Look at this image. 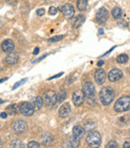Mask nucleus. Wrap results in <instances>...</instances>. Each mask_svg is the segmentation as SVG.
Returning a JSON list of instances; mask_svg holds the SVG:
<instances>
[{
	"label": "nucleus",
	"mask_w": 130,
	"mask_h": 148,
	"mask_svg": "<svg viewBox=\"0 0 130 148\" xmlns=\"http://www.w3.org/2000/svg\"><path fill=\"white\" fill-rule=\"evenodd\" d=\"M114 91L111 87H104L101 89L100 93H99V99L103 105L107 106L112 103V101L114 100Z\"/></svg>",
	"instance_id": "obj_1"
},
{
	"label": "nucleus",
	"mask_w": 130,
	"mask_h": 148,
	"mask_svg": "<svg viewBox=\"0 0 130 148\" xmlns=\"http://www.w3.org/2000/svg\"><path fill=\"white\" fill-rule=\"evenodd\" d=\"M130 109V97L129 96H123L119 98L114 104V110L117 113L126 112Z\"/></svg>",
	"instance_id": "obj_2"
},
{
	"label": "nucleus",
	"mask_w": 130,
	"mask_h": 148,
	"mask_svg": "<svg viewBox=\"0 0 130 148\" xmlns=\"http://www.w3.org/2000/svg\"><path fill=\"white\" fill-rule=\"evenodd\" d=\"M86 142L90 147H98L101 144V136L97 131H90L86 137Z\"/></svg>",
	"instance_id": "obj_3"
},
{
	"label": "nucleus",
	"mask_w": 130,
	"mask_h": 148,
	"mask_svg": "<svg viewBox=\"0 0 130 148\" xmlns=\"http://www.w3.org/2000/svg\"><path fill=\"white\" fill-rule=\"evenodd\" d=\"M43 102L48 109H52L56 104V93L54 91L46 92L43 98Z\"/></svg>",
	"instance_id": "obj_4"
},
{
	"label": "nucleus",
	"mask_w": 130,
	"mask_h": 148,
	"mask_svg": "<svg viewBox=\"0 0 130 148\" xmlns=\"http://www.w3.org/2000/svg\"><path fill=\"white\" fill-rule=\"evenodd\" d=\"M18 108H19L20 113L23 116H26V117H30L34 114V108H33L32 104L29 103V102H22Z\"/></svg>",
	"instance_id": "obj_5"
},
{
	"label": "nucleus",
	"mask_w": 130,
	"mask_h": 148,
	"mask_svg": "<svg viewBox=\"0 0 130 148\" xmlns=\"http://www.w3.org/2000/svg\"><path fill=\"white\" fill-rule=\"evenodd\" d=\"M12 129L16 134H21V133L25 132L26 129H27V123L23 120H15L12 123Z\"/></svg>",
	"instance_id": "obj_6"
},
{
	"label": "nucleus",
	"mask_w": 130,
	"mask_h": 148,
	"mask_svg": "<svg viewBox=\"0 0 130 148\" xmlns=\"http://www.w3.org/2000/svg\"><path fill=\"white\" fill-rule=\"evenodd\" d=\"M82 92L87 98H92L95 94V87L91 82H85L82 86Z\"/></svg>",
	"instance_id": "obj_7"
},
{
	"label": "nucleus",
	"mask_w": 130,
	"mask_h": 148,
	"mask_svg": "<svg viewBox=\"0 0 130 148\" xmlns=\"http://www.w3.org/2000/svg\"><path fill=\"white\" fill-rule=\"evenodd\" d=\"M84 94L82 91H80V90H77V91H75L73 93V95H72V102H73V104L76 106V107H79V106H81L82 104H83V101H84Z\"/></svg>",
	"instance_id": "obj_8"
},
{
	"label": "nucleus",
	"mask_w": 130,
	"mask_h": 148,
	"mask_svg": "<svg viewBox=\"0 0 130 148\" xmlns=\"http://www.w3.org/2000/svg\"><path fill=\"white\" fill-rule=\"evenodd\" d=\"M108 16H109V12L105 7L99 8L97 12H96V20H97L99 23H104L108 19Z\"/></svg>",
	"instance_id": "obj_9"
},
{
	"label": "nucleus",
	"mask_w": 130,
	"mask_h": 148,
	"mask_svg": "<svg viewBox=\"0 0 130 148\" xmlns=\"http://www.w3.org/2000/svg\"><path fill=\"white\" fill-rule=\"evenodd\" d=\"M123 76V73L122 71H120L119 69H112V70L109 72L108 74V80L112 83H115L117 82L118 80H120Z\"/></svg>",
	"instance_id": "obj_10"
},
{
	"label": "nucleus",
	"mask_w": 130,
	"mask_h": 148,
	"mask_svg": "<svg viewBox=\"0 0 130 148\" xmlns=\"http://www.w3.org/2000/svg\"><path fill=\"white\" fill-rule=\"evenodd\" d=\"M15 49V45H14V42L11 40V39H5L3 42L1 43V49L2 51L6 53H10L14 51Z\"/></svg>",
	"instance_id": "obj_11"
},
{
	"label": "nucleus",
	"mask_w": 130,
	"mask_h": 148,
	"mask_svg": "<svg viewBox=\"0 0 130 148\" xmlns=\"http://www.w3.org/2000/svg\"><path fill=\"white\" fill-rule=\"evenodd\" d=\"M61 11H62L63 15L66 16V17H71V16L74 15V7L72 4H65L61 7Z\"/></svg>",
	"instance_id": "obj_12"
},
{
	"label": "nucleus",
	"mask_w": 130,
	"mask_h": 148,
	"mask_svg": "<svg viewBox=\"0 0 130 148\" xmlns=\"http://www.w3.org/2000/svg\"><path fill=\"white\" fill-rule=\"evenodd\" d=\"M105 78H106V74H105L104 70L102 69H99L95 72V75H94V79H95L96 83L98 85H102L105 81Z\"/></svg>",
	"instance_id": "obj_13"
},
{
	"label": "nucleus",
	"mask_w": 130,
	"mask_h": 148,
	"mask_svg": "<svg viewBox=\"0 0 130 148\" xmlns=\"http://www.w3.org/2000/svg\"><path fill=\"white\" fill-rule=\"evenodd\" d=\"M70 112H71V107H70V104L69 103H65L63 104L62 106L60 107L59 109V116L62 118H66L70 115Z\"/></svg>",
	"instance_id": "obj_14"
},
{
	"label": "nucleus",
	"mask_w": 130,
	"mask_h": 148,
	"mask_svg": "<svg viewBox=\"0 0 130 148\" xmlns=\"http://www.w3.org/2000/svg\"><path fill=\"white\" fill-rule=\"evenodd\" d=\"M79 145H80V138L79 137H76L75 135L70 137L69 140L65 143L66 147H78Z\"/></svg>",
	"instance_id": "obj_15"
},
{
	"label": "nucleus",
	"mask_w": 130,
	"mask_h": 148,
	"mask_svg": "<svg viewBox=\"0 0 130 148\" xmlns=\"http://www.w3.org/2000/svg\"><path fill=\"white\" fill-rule=\"evenodd\" d=\"M42 105H43V99L41 97H35L33 99V102H32V106L34 108V110L38 111L42 108Z\"/></svg>",
	"instance_id": "obj_16"
},
{
	"label": "nucleus",
	"mask_w": 130,
	"mask_h": 148,
	"mask_svg": "<svg viewBox=\"0 0 130 148\" xmlns=\"http://www.w3.org/2000/svg\"><path fill=\"white\" fill-rule=\"evenodd\" d=\"M85 133V129L83 127L79 126V125H76V126L73 127V135H75L76 137H79L81 139V137L84 135Z\"/></svg>",
	"instance_id": "obj_17"
},
{
	"label": "nucleus",
	"mask_w": 130,
	"mask_h": 148,
	"mask_svg": "<svg viewBox=\"0 0 130 148\" xmlns=\"http://www.w3.org/2000/svg\"><path fill=\"white\" fill-rule=\"evenodd\" d=\"M84 21H85V17H84V15H78L77 17L74 19L72 26H73V28H78L82 25V23H84Z\"/></svg>",
	"instance_id": "obj_18"
},
{
	"label": "nucleus",
	"mask_w": 130,
	"mask_h": 148,
	"mask_svg": "<svg viewBox=\"0 0 130 148\" xmlns=\"http://www.w3.org/2000/svg\"><path fill=\"white\" fill-rule=\"evenodd\" d=\"M6 111H7V114H9V115H11V116H14L18 113L19 108L17 107L16 104H11V105H9L6 108Z\"/></svg>",
	"instance_id": "obj_19"
},
{
	"label": "nucleus",
	"mask_w": 130,
	"mask_h": 148,
	"mask_svg": "<svg viewBox=\"0 0 130 148\" xmlns=\"http://www.w3.org/2000/svg\"><path fill=\"white\" fill-rule=\"evenodd\" d=\"M18 56L16 55V53H10V55H8L7 57H6V62H7L8 64H15L16 62H18Z\"/></svg>",
	"instance_id": "obj_20"
},
{
	"label": "nucleus",
	"mask_w": 130,
	"mask_h": 148,
	"mask_svg": "<svg viewBox=\"0 0 130 148\" xmlns=\"http://www.w3.org/2000/svg\"><path fill=\"white\" fill-rule=\"evenodd\" d=\"M66 99V91L65 90H61L56 94V103H62Z\"/></svg>",
	"instance_id": "obj_21"
},
{
	"label": "nucleus",
	"mask_w": 130,
	"mask_h": 148,
	"mask_svg": "<svg viewBox=\"0 0 130 148\" xmlns=\"http://www.w3.org/2000/svg\"><path fill=\"white\" fill-rule=\"evenodd\" d=\"M88 5V0H77V8L80 11H84Z\"/></svg>",
	"instance_id": "obj_22"
},
{
	"label": "nucleus",
	"mask_w": 130,
	"mask_h": 148,
	"mask_svg": "<svg viewBox=\"0 0 130 148\" xmlns=\"http://www.w3.org/2000/svg\"><path fill=\"white\" fill-rule=\"evenodd\" d=\"M122 15V10L119 7H114L112 9V17L115 18V19H118V18L121 17Z\"/></svg>",
	"instance_id": "obj_23"
},
{
	"label": "nucleus",
	"mask_w": 130,
	"mask_h": 148,
	"mask_svg": "<svg viewBox=\"0 0 130 148\" xmlns=\"http://www.w3.org/2000/svg\"><path fill=\"white\" fill-rule=\"evenodd\" d=\"M128 60H129V58H128V56L127 55H125V53H123V55H120V56H118L117 57V59H116V62H118V64H126L127 62H128Z\"/></svg>",
	"instance_id": "obj_24"
},
{
	"label": "nucleus",
	"mask_w": 130,
	"mask_h": 148,
	"mask_svg": "<svg viewBox=\"0 0 130 148\" xmlns=\"http://www.w3.org/2000/svg\"><path fill=\"white\" fill-rule=\"evenodd\" d=\"M43 143L45 145H51L53 143V137L51 135H45L43 137Z\"/></svg>",
	"instance_id": "obj_25"
},
{
	"label": "nucleus",
	"mask_w": 130,
	"mask_h": 148,
	"mask_svg": "<svg viewBox=\"0 0 130 148\" xmlns=\"http://www.w3.org/2000/svg\"><path fill=\"white\" fill-rule=\"evenodd\" d=\"M12 147H19V148H22V147H24V143L22 142L21 140H14L13 142H12V145H11Z\"/></svg>",
	"instance_id": "obj_26"
},
{
	"label": "nucleus",
	"mask_w": 130,
	"mask_h": 148,
	"mask_svg": "<svg viewBox=\"0 0 130 148\" xmlns=\"http://www.w3.org/2000/svg\"><path fill=\"white\" fill-rule=\"evenodd\" d=\"M63 35H56V36H53L51 37L50 39H49V41L50 42H56V41H60L61 39H63Z\"/></svg>",
	"instance_id": "obj_27"
},
{
	"label": "nucleus",
	"mask_w": 130,
	"mask_h": 148,
	"mask_svg": "<svg viewBox=\"0 0 130 148\" xmlns=\"http://www.w3.org/2000/svg\"><path fill=\"white\" fill-rule=\"evenodd\" d=\"M27 147L28 148H39L40 147V144L36 141H31L27 144Z\"/></svg>",
	"instance_id": "obj_28"
},
{
	"label": "nucleus",
	"mask_w": 130,
	"mask_h": 148,
	"mask_svg": "<svg viewBox=\"0 0 130 148\" xmlns=\"http://www.w3.org/2000/svg\"><path fill=\"white\" fill-rule=\"evenodd\" d=\"M57 12H58V9H57V7H55V6H51L48 10V13L50 14V15H55Z\"/></svg>",
	"instance_id": "obj_29"
},
{
	"label": "nucleus",
	"mask_w": 130,
	"mask_h": 148,
	"mask_svg": "<svg viewBox=\"0 0 130 148\" xmlns=\"http://www.w3.org/2000/svg\"><path fill=\"white\" fill-rule=\"evenodd\" d=\"M27 80H28V79H27V78H25V79H23V80H21V81H20V82H17V83H16V84L13 86V88H12V90H15V89H17L18 87H19V86H21L22 84H24V83H26V82H27Z\"/></svg>",
	"instance_id": "obj_30"
},
{
	"label": "nucleus",
	"mask_w": 130,
	"mask_h": 148,
	"mask_svg": "<svg viewBox=\"0 0 130 148\" xmlns=\"http://www.w3.org/2000/svg\"><path fill=\"white\" fill-rule=\"evenodd\" d=\"M117 147H118V145H117V143L115 141H110L106 145V148H117Z\"/></svg>",
	"instance_id": "obj_31"
},
{
	"label": "nucleus",
	"mask_w": 130,
	"mask_h": 148,
	"mask_svg": "<svg viewBox=\"0 0 130 148\" xmlns=\"http://www.w3.org/2000/svg\"><path fill=\"white\" fill-rule=\"evenodd\" d=\"M36 13H37V15H39V16H42V15H44V13H45V10L43 9V8H41V9H38L36 11Z\"/></svg>",
	"instance_id": "obj_32"
},
{
	"label": "nucleus",
	"mask_w": 130,
	"mask_h": 148,
	"mask_svg": "<svg viewBox=\"0 0 130 148\" xmlns=\"http://www.w3.org/2000/svg\"><path fill=\"white\" fill-rule=\"evenodd\" d=\"M47 57V55H44V56H42V57L41 58H39V59H37V60H33V64H36V62H41V60H42L43 59H45V58Z\"/></svg>",
	"instance_id": "obj_33"
},
{
	"label": "nucleus",
	"mask_w": 130,
	"mask_h": 148,
	"mask_svg": "<svg viewBox=\"0 0 130 148\" xmlns=\"http://www.w3.org/2000/svg\"><path fill=\"white\" fill-rule=\"evenodd\" d=\"M62 75H63V73H60V74H58V75H55V76H53V77H50V78H49L48 80H53V79L59 78V77H61Z\"/></svg>",
	"instance_id": "obj_34"
},
{
	"label": "nucleus",
	"mask_w": 130,
	"mask_h": 148,
	"mask_svg": "<svg viewBox=\"0 0 130 148\" xmlns=\"http://www.w3.org/2000/svg\"><path fill=\"white\" fill-rule=\"evenodd\" d=\"M7 115H8V114H7V112H2V113L0 114V117H1V118H3V119H5L6 117H7Z\"/></svg>",
	"instance_id": "obj_35"
},
{
	"label": "nucleus",
	"mask_w": 130,
	"mask_h": 148,
	"mask_svg": "<svg viewBox=\"0 0 130 148\" xmlns=\"http://www.w3.org/2000/svg\"><path fill=\"white\" fill-rule=\"evenodd\" d=\"M123 148H130V142H125L123 145Z\"/></svg>",
	"instance_id": "obj_36"
},
{
	"label": "nucleus",
	"mask_w": 130,
	"mask_h": 148,
	"mask_svg": "<svg viewBox=\"0 0 130 148\" xmlns=\"http://www.w3.org/2000/svg\"><path fill=\"white\" fill-rule=\"evenodd\" d=\"M38 53H39V49H38V47H36V49H34V51H33V55H34V56H36Z\"/></svg>",
	"instance_id": "obj_37"
},
{
	"label": "nucleus",
	"mask_w": 130,
	"mask_h": 148,
	"mask_svg": "<svg viewBox=\"0 0 130 148\" xmlns=\"http://www.w3.org/2000/svg\"><path fill=\"white\" fill-rule=\"evenodd\" d=\"M103 64H104V62H102V60H99V62H97V66H101Z\"/></svg>",
	"instance_id": "obj_38"
},
{
	"label": "nucleus",
	"mask_w": 130,
	"mask_h": 148,
	"mask_svg": "<svg viewBox=\"0 0 130 148\" xmlns=\"http://www.w3.org/2000/svg\"><path fill=\"white\" fill-rule=\"evenodd\" d=\"M6 80H7V78H4V79H2V80H0V84H1V83H3V82H5Z\"/></svg>",
	"instance_id": "obj_39"
},
{
	"label": "nucleus",
	"mask_w": 130,
	"mask_h": 148,
	"mask_svg": "<svg viewBox=\"0 0 130 148\" xmlns=\"http://www.w3.org/2000/svg\"><path fill=\"white\" fill-rule=\"evenodd\" d=\"M98 33H99V34H102V33H103V29H101V28H100V29L98 30Z\"/></svg>",
	"instance_id": "obj_40"
},
{
	"label": "nucleus",
	"mask_w": 130,
	"mask_h": 148,
	"mask_svg": "<svg viewBox=\"0 0 130 148\" xmlns=\"http://www.w3.org/2000/svg\"><path fill=\"white\" fill-rule=\"evenodd\" d=\"M2 103H4V101H3V100L0 99V104H2Z\"/></svg>",
	"instance_id": "obj_41"
},
{
	"label": "nucleus",
	"mask_w": 130,
	"mask_h": 148,
	"mask_svg": "<svg viewBox=\"0 0 130 148\" xmlns=\"http://www.w3.org/2000/svg\"><path fill=\"white\" fill-rule=\"evenodd\" d=\"M2 146V145H1V141H0V147H1Z\"/></svg>",
	"instance_id": "obj_42"
},
{
	"label": "nucleus",
	"mask_w": 130,
	"mask_h": 148,
	"mask_svg": "<svg viewBox=\"0 0 130 148\" xmlns=\"http://www.w3.org/2000/svg\"><path fill=\"white\" fill-rule=\"evenodd\" d=\"M0 71H1V68H0Z\"/></svg>",
	"instance_id": "obj_43"
},
{
	"label": "nucleus",
	"mask_w": 130,
	"mask_h": 148,
	"mask_svg": "<svg viewBox=\"0 0 130 148\" xmlns=\"http://www.w3.org/2000/svg\"><path fill=\"white\" fill-rule=\"evenodd\" d=\"M46 1H49V0H46Z\"/></svg>",
	"instance_id": "obj_44"
}]
</instances>
